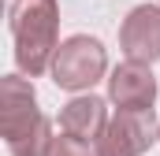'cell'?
Segmentation results:
<instances>
[{
    "mask_svg": "<svg viewBox=\"0 0 160 156\" xmlns=\"http://www.w3.org/2000/svg\"><path fill=\"white\" fill-rule=\"evenodd\" d=\"M8 26L15 37V63L30 78L52 71V60L60 52V4L56 0H15L8 11Z\"/></svg>",
    "mask_w": 160,
    "mask_h": 156,
    "instance_id": "cell-1",
    "label": "cell"
},
{
    "mask_svg": "<svg viewBox=\"0 0 160 156\" xmlns=\"http://www.w3.org/2000/svg\"><path fill=\"white\" fill-rule=\"evenodd\" d=\"M4 108H0V130L11 156H45L52 145L48 119L38 108V93L22 75H8L0 82Z\"/></svg>",
    "mask_w": 160,
    "mask_h": 156,
    "instance_id": "cell-2",
    "label": "cell"
},
{
    "mask_svg": "<svg viewBox=\"0 0 160 156\" xmlns=\"http://www.w3.org/2000/svg\"><path fill=\"white\" fill-rule=\"evenodd\" d=\"M108 71V52H104V45L97 37H89V34H75V37H67L60 45V52H56V60H52V82L60 85V89H89L93 82H101Z\"/></svg>",
    "mask_w": 160,
    "mask_h": 156,
    "instance_id": "cell-3",
    "label": "cell"
},
{
    "mask_svg": "<svg viewBox=\"0 0 160 156\" xmlns=\"http://www.w3.org/2000/svg\"><path fill=\"white\" fill-rule=\"evenodd\" d=\"M157 130H160V123H157L153 108H145V112H116V119L104 130V138L97 141L93 156H142V153H149L153 141H160Z\"/></svg>",
    "mask_w": 160,
    "mask_h": 156,
    "instance_id": "cell-4",
    "label": "cell"
},
{
    "mask_svg": "<svg viewBox=\"0 0 160 156\" xmlns=\"http://www.w3.org/2000/svg\"><path fill=\"white\" fill-rule=\"evenodd\" d=\"M108 100L119 112H145L157 104V78L149 71V63H134L127 60L108 75Z\"/></svg>",
    "mask_w": 160,
    "mask_h": 156,
    "instance_id": "cell-5",
    "label": "cell"
},
{
    "mask_svg": "<svg viewBox=\"0 0 160 156\" xmlns=\"http://www.w3.org/2000/svg\"><path fill=\"white\" fill-rule=\"evenodd\" d=\"M119 45L127 52V60H134V63L160 60V7L138 4L119 26Z\"/></svg>",
    "mask_w": 160,
    "mask_h": 156,
    "instance_id": "cell-6",
    "label": "cell"
},
{
    "mask_svg": "<svg viewBox=\"0 0 160 156\" xmlns=\"http://www.w3.org/2000/svg\"><path fill=\"white\" fill-rule=\"evenodd\" d=\"M108 108H104V100L101 97H93V93H82L75 100H67L63 104V112H60V130L67 134V138H75L82 145H97L101 138H104V130H108Z\"/></svg>",
    "mask_w": 160,
    "mask_h": 156,
    "instance_id": "cell-7",
    "label": "cell"
},
{
    "mask_svg": "<svg viewBox=\"0 0 160 156\" xmlns=\"http://www.w3.org/2000/svg\"><path fill=\"white\" fill-rule=\"evenodd\" d=\"M45 156H89V145H82L75 138H67V134H56Z\"/></svg>",
    "mask_w": 160,
    "mask_h": 156,
    "instance_id": "cell-8",
    "label": "cell"
},
{
    "mask_svg": "<svg viewBox=\"0 0 160 156\" xmlns=\"http://www.w3.org/2000/svg\"><path fill=\"white\" fill-rule=\"evenodd\" d=\"M157 138H160V130H157Z\"/></svg>",
    "mask_w": 160,
    "mask_h": 156,
    "instance_id": "cell-9",
    "label": "cell"
}]
</instances>
